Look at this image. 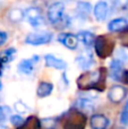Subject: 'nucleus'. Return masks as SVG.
<instances>
[{
    "label": "nucleus",
    "instance_id": "obj_22",
    "mask_svg": "<svg viewBox=\"0 0 128 129\" xmlns=\"http://www.w3.org/2000/svg\"><path fill=\"white\" fill-rule=\"evenodd\" d=\"M14 109L18 112V113H27L29 111V108L25 104L23 101H17V102L14 103Z\"/></svg>",
    "mask_w": 128,
    "mask_h": 129
},
{
    "label": "nucleus",
    "instance_id": "obj_1",
    "mask_svg": "<svg viewBox=\"0 0 128 129\" xmlns=\"http://www.w3.org/2000/svg\"><path fill=\"white\" fill-rule=\"evenodd\" d=\"M106 74L104 68H99L94 71L82 74L77 78V86L82 91H95L101 92L106 84Z\"/></svg>",
    "mask_w": 128,
    "mask_h": 129
},
{
    "label": "nucleus",
    "instance_id": "obj_26",
    "mask_svg": "<svg viewBox=\"0 0 128 129\" xmlns=\"http://www.w3.org/2000/svg\"><path fill=\"white\" fill-rule=\"evenodd\" d=\"M9 114H10V109L8 107H0V122H4Z\"/></svg>",
    "mask_w": 128,
    "mask_h": 129
},
{
    "label": "nucleus",
    "instance_id": "obj_21",
    "mask_svg": "<svg viewBox=\"0 0 128 129\" xmlns=\"http://www.w3.org/2000/svg\"><path fill=\"white\" fill-rule=\"evenodd\" d=\"M8 17L11 22H20L25 18V11L19 8L11 9L8 14Z\"/></svg>",
    "mask_w": 128,
    "mask_h": 129
},
{
    "label": "nucleus",
    "instance_id": "obj_13",
    "mask_svg": "<svg viewBox=\"0 0 128 129\" xmlns=\"http://www.w3.org/2000/svg\"><path fill=\"white\" fill-rule=\"evenodd\" d=\"M93 14H94V17L98 22H102V20L106 19L107 15H108V5H107V2L104 1L98 2L94 6Z\"/></svg>",
    "mask_w": 128,
    "mask_h": 129
},
{
    "label": "nucleus",
    "instance_id": "obj_14",
    "mask_svg": "<svg viewBox=\"0 0 128 129\" xmlns=\"http://www.w3.org/2000/svg\"><path fill=\"white\" fill-rule=\"evenodd\" d=\"M128 27V20L126 18H115L108 24V29L110 32H121Z\"/></svg>",
    "mask_w": 128,
    "mask_h": 129
},
{
    "label": "nucleus",
    "instance_id": "obj_15",
    "mask_svg": "<svg viewBox=\"0 0 128 129\" xmlns=\"http://www.w3.org/2000/svg\"><path fill=\"white\" fill-rule=\"evenodd\" d=\"M76 11L77 15L79 16V18L86 19L90 16L91 11H92V5L86 1H78L76 5Z\"/></svg>",
    "mask_w": 128,
    "mask_h": 129
},
{
    "label": "nucleus",
    "instance_id": "obj_16",
    "mask_svg": "<svg viewBox=\"0 0 128 129\" xmlns=\"http://www.w3.org/2000/svg\"><path fill=\"white\" fill-rule=\"evenodd\" d=\"M77 39L78 41H81L85 47L90 48L94 44V41H95V35L92 33V32H88V31H79L78 33L76 34Z\"/></svg>",
    "mask_w": 128,
    "mask_h": 129
},
{
    "label": "nucleus",
    "instance_id": "obj_18",
    "mask_svg": "<svg viewBox=\"0 0 128 129\" xmlns=\"http://www.w3.org/2000/svg\"><path fill=\"white\" fill-rule=\"evenodd\" d=\"M76 109L81 110V111H91L94 109V101L93 99H88V98H84L82 96L81 99L76 101Z\"/></svg>",
    "mask_w": 128,
    "mask_h": 129
},
{
    "label": "nucleus",
    "instance_id": "obj_7",
    "mask_svg": "<svg viewBox=\"0 0 128 129\" xmlns=\"http://www.w3.org/2000/svg\"><path fill=\"white\" fill-rule=\"evenodd\" d=\"M39 60H40V57L36 54H34L31 59H23L17 66L18 71L23 75H32L35 68V63L39 62Z\"/></svg>",
    "mask_w": 128,
    "mask_h": 129
},
{
    "label": "nucleus",
    "instance_id": "obj_29",
    "mask_svg": "<svg viewBox=\"0 0 128 129\" xmlns=\"http://www.w3.org/2000/svg\"><path fill=\"white\" fill-rule=\"evenodd\" d=\"M116 8L120 9V10H124L128 7V0H115L113 1Z\"/></svg>",
    "mask_w": 128,
    "mask_h": 129
},
{
    "label": "nucleus",
    "instance_id": "obj_31",
    "mask_svg": "<svg viewBox=\"0 0 128 129\" xmlns=\"http://www.w3.org/2000/svg\"><path fill=\"white\" fill-rule=\"evenodd\" d=\"M62 79H63V82L66 83V85H68V79H67V76H66L65 73L62 74Z\"/></svg>",
    "mask_w": 128,
    "mask_h": 129
},
{
    "label": "nucleus",
    "instance_id": "obj_27",
    "mask_svg": "<svg viewBox=\"0 0 128 129\" xmlns=\"http://www.w3.org/2000/svg\"><path fill=\"white\" fill-rule=\"evenodd\" d=\"M119 61H121V62H125V61L128 60V56L126 53V51H125L124 49H118L117 50V58Z\"/></svg>",
    "mask_w": 128,
    "mask_h": 129
},
{
    "label": "nucleus",
    "instance_id": "obj_19",
    "mask_svg": "<svg viewBox=\"0 0 128 129\" xmlns=\"http://www.w3.org/2000/svg\"><path fill=\"white\" fill-rule=\"evenodd\" d=\"M76 62L78 64L79 68H82L83 70H86V69L91 68L94 63V60H93V56L91 53H87L86 56H78L76 58Z\"/></svg>",
    "mask_w": 128,
    "mask_h": 129
},
{
    "label": "nucleus",
    "instance_id": "obj_4",
    "mask_svg": "<svg viewBox=\"0 0 128 129\" xmlns=\"http://www.w3.org/2000/svg\"><path fill=\"white\" fill-rule=\"evenodd\" d=\"M52 38H53V35L50 32L38 31L27 34L26 38H25V43L29 45H42L49 43L52 40Z\"/></svg>",
    "mask_w": 128,
    "mask_h": 129
},
{
    "label": "nucleus",
    "instance_id": "obj_12",
    "mask_svg": "<svg viewBox=\"0 0 128 129\" xmlns=\"http://www.w3.org/2000/svg\"><path fill=\"white\" fill-rule=\"evenodd\" d=\"M45 66L50 67V68H54L58 70H63L67 67V62L59 58H56L53 54H45L44 56Z\"/></svg>",
    "mask_w": 128,
    "mask_h": 129
},
{
    "label": "nucleus",
    "instance_id": "obj_33",
    "mask_svg": "<svg viewBox=\"0 0 128 129\" xmlns=\"http://www.w3.org/2000/svg\"><path fill=\"white\" fill-rule=\"evenodd\" d=\"M1 87H2V85H1V83H0V89H1Z\"/></svg>",
    "mask_w": 128,
    "mask_h": 129
},
{
    "label": "nucleus",
    "instance_id": "obj_11",
    "mask_svg": "<svg viewBox=\"0 0 128 129\" xmlns=\"http://www.w3.org/2000/svg\"><path fill=\"white\" fill-rule=\"evenodd\" d=\"M109 119L103 114H93L90 119V125L92 129H107L109 127Z\"/></svg>",
    "mask_w": 128,
    "mask_h": 129
},
{
    "label": "nucleus",
    "instance_id": "obj_9",
    "mask_svg": "<svg viewBox=\"0 0 128 129\" xmlns=\"http://www.w3.org/2000/svg\"><path fill=\"white\" fill-rule=\"evenodd\" d=\"M109 75L116 82H119L122 79L125 75V70H124V64L121 61H119L118 59H113L110 62V71Z\"/></svg>",
    "mask_w": 128,
    "mask_h": 129
},
{
    "label": "nucleus",
    "instance_id": "obj_25",
    "mask_svg": "<svg viewBox=\"0 0 128 129\" xmlns=\"http://www.w3.org/2000/svg\"><path fill=\"white\" fill-rule=\"evenodd\" d=\"M120 42L121 45L125 48H128V27L121 31V35H120Z\"/></svg>",
    "mask_w": 128,
    "mask_h": 129
},
{
    "label": "nucleus",
    "instance_id": "obj_20",
    "mask_svg": "<svg viewBox=\"0 0 128 129\" xmlns=\"http://www.w3.org/2000/svg\"><path fill=\"white\" fill-rule=\"evenodd\" d=\"M16 52L17 51H16L15 48H8L2 52H0V63L5 64L13 61L16 57Z\"/></svg>",
    "mask_w": 128,
    "mask_h": 129
},
{
    "label": "nucleus",
    "instance_id": "obj_5",
    "mask_svg": "<svg viewBox=\"0 0 128 129\" xmlns=\"http://www.w3.org/2000/svg\"><path fill=\"white\" fill-rule=\"evenodd\" d=\"M63 17H65V5L62 2H53L48 8V20L51 24H59L62 22Z\"/></svg>",
    "mask_w": 128,
    "mask_h": 129
},
{
    "label": "nucleus",
    "instance_id": "obj_6",
    "mask_svg": "<svg viewBox=\"0 0 128 129\" xmlns=\"http://www.w3.org/2000/svg\"><path fill=\"white\" fill-rule=\"evenodd\" d=\"M25 17H26L27 22L35 28H39L44 24V18L42 16V11L39 7H29L25 11Z\"/></svg>",
    "mask_w": 128,
    "mask_h": 129
},
{
    "label": "nucleus",
    "instance_id": "obj_23",
    "mask_svg": "<svg viewBox=\"0 0 128 129\" xmlns=\"http://www.w3.org/2000/svg\"><path fill=\"white\" fill-rule=\"evenodd\" d=\"M9 121L13 126L15 127H22L24 125V119L19 116V114H14V116H10L9 117Z\"/></svg>",
    "mask_w": 128,
    "mask_h": 129
},
{
    "label": "nucleus",
    "instance_id": "obj_32",
    "mask_svg": "<svg viewBox=\"0 0 128 129\" xmlns=\"http://www.w3.org/2000/svg\"><path fill=\"white\" fill-rule=\"evenodd\" d=\"M0 129H8V127H7V126H5L2 122H0Z\"/></svg>",
    "mask_w": 128,
    "mask_h": 129
},
{
    "label": "nucleus",
    "instance_id": "obj_2",
    "mask_svg": "<svg viewBox=\"0 0 128 129\" xmlns=\"http://www.w3.org/2000/svg\"><path fill=\"white\" fill-rule=\"evenodd\" d=\"M63 129H85L86 116L78 109H70L63 114Z\"/></svg>",
    "mask_w": 128,
    "mask_h": 129
},
{
    "label": "nucleus",
    "instance_id": "obj_28",
    "mask_svg": "<svg viewBox=\"0 0 128 129\" xmlns=\"http://www.w3.org/2000/svg\"><path fill=\"white\" fill-rule=\"evenodd\" d=\"M42 125L47 129H52L56 125V121H54L53 118H45L42 120Z\"/></svg>",
    "mask_w": 128,
    "mask_h": 129
},
{
    "label": "nucleus",
    "instance_id": "obj_10",
    "mask_svg": "<svg viewBox=\"0 0 128 129\" xmlns=\"http://www.w3.org/2000/svg\"><path fill=\"white\" fill-rule=\"evenodd\" d=\"M57 40L67 49L69 50H75L78 45V39L75 34L72 33H60L57 38Z\"/></svg>",
    "mask_w": 128,
    "mask_h": 129
},
{
    "label": "nucleus",
    "instance_id": "obj_8",
    "mask_svg": "<svg viewBox=\"0 0 128 129\" xmlns=\"http://www.w3.org/2000/svg\"><path fill=\"white\" fill-rule=\"evenodd\" d=\"M127 95V91L124 86L121 85H113L108 93V98L109 100L112 103H119L126 98Z\"/></svg>",
    "mask_w": 128,
    "mask_h": 129
},
{
    "label": "nucleus",
    "instance_id": "obj_17",
    "mask_svg": "<svg viewBox=\"0 0 128 129\" xmlns=\"http://www.w3.org/2000/svg\"><path fill=\"white\" fill-rule=\"evenodd\" d=\"M52 91H53V85H52L51 83L41 82L40 85L38 86V88H36V95H38L39 98L43 99V98L49 96L50 94L52 93Z\"/></svg>",
    "mask_w": 128,
    "mask_h": 129
},
{
    "label": "nucleus",
    "instance_id": "obj_24",
    "mask_svg": "<svg viewBox=\"0 0 128 129\" xmlns=\"http://www.w3.org/2000/svg\"><path fill=\"white\" fill-rule=\"evenodd\" d=\"M120 123L121 125H128V101L125 103L124 108L120 113Z\"/></svg>",
    "mask_w": 128,
    "mask_h": 129
},
{
    "label": "nucleus",
    "instance_id": "obj_30",
    "mask_svg": "<svg viewBox=\"0 0 128 129\" xmlns=\"http://www.w3.org/2000/svg\"><path fill=\"white\" fill-rule=\"evenodd\" d=\"M7 39H8V35H7L5 32L0 31V47H1V45H4L5 43H6Z\"/></svg>",
    "mask_w": 128,
    "mask_h": 129
},
{
    "label": "nucleus",
    "instance_id": "obj_3",
    "mask_svg": "<svg viewBox=\"0 0 128 129\" xmlns=\"http://www.w3.org/2000/svg\"><path fill=\"white\" fill-rule=\"evenodd\" d=\"M113 47H115V43L111 40L110 38L106 35H101L95 38L94 41V49L97 54L100 57V58H107L109 57L111 53H112Z\"/></svg>",
    "mask_w": 128,
    "mask_h": 129
}]
</instances>
